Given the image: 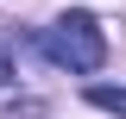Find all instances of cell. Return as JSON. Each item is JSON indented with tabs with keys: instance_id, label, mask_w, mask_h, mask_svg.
<instances>
[{
	"instance_id": "6da1fadb",
	"label": "cell",
	"mask_w": 126,
	"mask_h": 119,
	"mask_svg": "<svg viewBox=\"0 0 126 119\" xmlns=\"http://www.w3.org/2000/svg\"><path fill=\"white\" fill-rule=\"evenodd\" d=\"M44 57L57 63V69H69V75H94L107 63V38H101L94 13H63L57 25L44 31Z\"/></svg>"
},
{
	"instance_id": "7a4b0ae2",
	"label": "cell",
	"mask_w": 126,
	"mask_h": 119,
	"mask_svg": "<svg viewBox=\"0 0 126 119\" xmlns=\"http://www.w3.org/2000/svg\"><path fill=\"white\" fill-rule=\"evenodd\" d=\"M88 107H101V113H120V119H126V88H107V82H94V88H88Z\"/></svg>"
},
{
	"instance_id": "3957f363",
	"label": "cell",
	"mask_w": 126,
	"mask_h": 119,
	"mask_svg": "<svg viewBox=\"0 0 126 119\" xmlns=\"http://www.w3.org/2000/svg\"><path fill=\"white\" fill-rule=\"evenodd\" d=\"M13 82V50H6V38H0V88Z\"/></svg>"
}]
</instances>
